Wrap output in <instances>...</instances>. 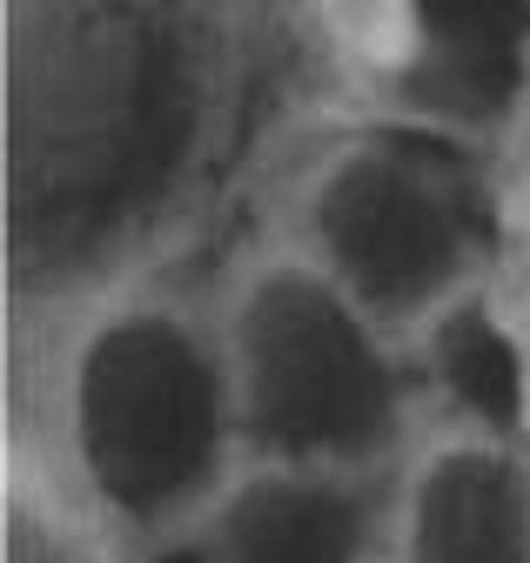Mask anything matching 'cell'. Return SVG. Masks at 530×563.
Returning a JSON list of instances; mask_svg holds the SVG:
<instances>
[{"instance_id":"9","label":"cell","mask_w":530,"mask_h":563,"mask_svg":"<svg viewBox=\"0 0 530 563\" xmlns=\"http://www.w3.org/2000/svg\"><path fill=\"white\" fill-rule=\"evenodd\" d=\"M8 563H95L81 543H75V530H60L54 517H41V510H8Z\"/></svg>"},{"instance_id":"7","label":"cell","mask_w":530,"mask_h":563,"mask_svg":"<svg viewBox=\"0 0 530 563\" xmlns=\"http://www.w3.org/2000/svg\"><path fill=\"white\" fill-rule=\"evenodd\" d=\"M363 504L309 463H276L216 510V563H363Z\"/></svg>"},{"instance_id":"2","label":"cell","mask_w":530,"mask_h":563,"mask_svg":"<svg viewBox=\"0 0 530 563\" xmlns=\"http://www.w3.org/2000/svg\"><path fill=\"white\" fill-rule=\"evenodd\" d=\"M235 430L276 463L336 470L376 456L404 422L383 322L309 255L255 262L222 316Z\"/></svg>"},{"instance_id":"6","label":"cell","mask_w":530,"mask_h":563,"mask_svg":"<svg viewBox=\"0 0 530 563\" xmlns=\"http://www.w3.org/2000/svg\"><path fill=\"white\" fill-rule=\"evenodd\" d=\"M410 60L404 95L437 121H497L523 95L530 8L523 0H404Z\"/></svg>"},{"instance_id":"1","label":"cell","mask_w":530,"mask_h":563,"mask_svg":"<svg viewBox=\"0 0 530 563\" xmlns=\"http://www.w3.org/2000/svg\"><path fill=\"white\" fill-rule=\"evenodd\" d=\"M329 0H8V282L54 309L209 249L343 121Z\"/></svg>"},{"instance_id":"8","label":"cell","mask_w":530,"mask_h":563,"mask_svg":"<svg viewBox=\"0 0 530 563\" xmlns=\"http://www.w3.org/2000/svg\"><path fill=\"white\" fill-rule=\"evenodd\" d=\"M423 349H430V369L443 376V389L471 409L484 430H510V422L530 409L523 349H517V335L490 309L456 302L450 316H437L423 329Z\"/></svg>"},{"instance_id":"3","label":"cell","mask_w":530,"mask_h":563,"mask_svg":"<svg viewBox=\"0 0 530 563\" xmlns=\"http://www.w3.org/2000/svg\"><path fill=\"white\" fill-rule=\"evenodd\" d=\"M235 430L222 342L168 302L95 316L68 356V437L95 497L121 517H168L216 483Z\"/></svg>"},{"instance_id":"4","label":"cell","mask_w":530,"mask_h":563,"mask_svg":"<svg viewBox=\"0 0 530 563\" xmlns=\"http://www.w3.org/2000/svg\"><path fill=\"white\" fill-rule=\"evenodd\" d=\"M302 255L389 322H437L477 262L471 195L417 141H336L302 175Z\"/></svg>"},{"instance_id":"5","label":"cell","mask_w":530,"mask_h":563,"mask_svg":"<svg viewBox=\"0 0 530 563\" xmlns=\"http://www.w3.org/2000/svg\"><path fill=\"white\" fill-rule=\"evenodd\" d=\"M410 563H530V470L497 437H450L404 504Z\"/></svg>"},{"instance_id":"10","label":"cell","mask_w":530,"mask_h":563,"mask_svg":"<svg viewBox=\"0 0 530 563\" xmlns=\"http://www.w3.org/2000/svg\"><path fill=\"white\" fill-rule=\"evenodd\" d=\"M523 8H530V0H523Z\"/></svg>"}]
</instances>
